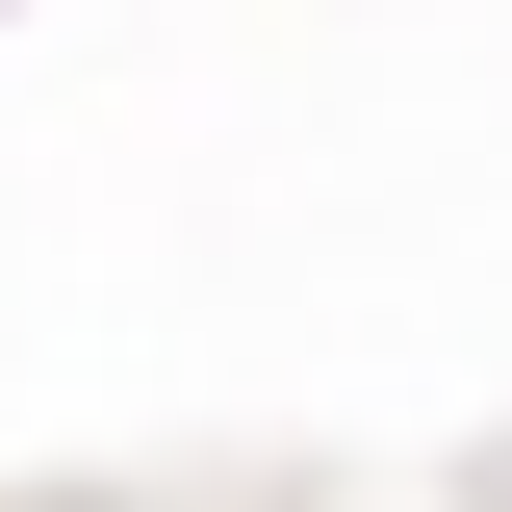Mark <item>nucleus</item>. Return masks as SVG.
<instances>
[]
</instances>
